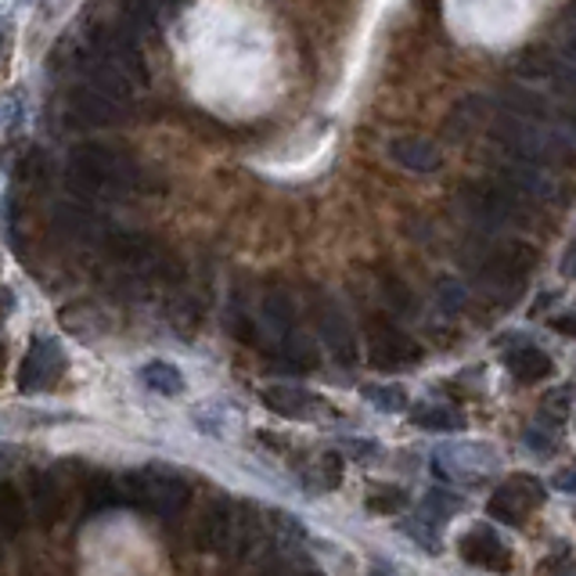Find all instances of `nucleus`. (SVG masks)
<instances>
[{"mask_svg": "<svg viewBox=\"0 0 576 576\" xmlns=\"http://www.w3.org/2000/svg\"><path fill=\"white\" fill-rule=\"evenodd\" d=\"M407 508V490L397 483H375L368 490V512L375 515H397Z\"/></svg>", "mask_w": 576, "mask_h": 576, "instance_id": "obj_24", "label": "nucleus"}, {"mask_svg": "<svg viewBox=\"0 0 576 576\" xmlns=\"http://www.w3.org/2000/svg\"><path fill=\"white\" fill-rule=\"evenodd\" d=\"M141 383L151 393H162V397H180V393H185V375H180L173 364H166V360L145 364V368H141Z\"/></svg>", "mask_w": 576, "mask_h": 576, "instance_id": "obj_21", "label": "nucleus"}, {"mask_svg": "<svg viewBox=\"0 0 576 576\" xmlns=\"http://www.w3.org/2000/svg\"><path fill=\"white\" fill-rule=\"evenodd\" d=\"M264 321L270 325V331H278L281 339L296 331V299L288 288H270L264 296Z\"/></svg>", "mask_w": 576, "mask_h": 576, "instance_id": "obj_19", "label": "nucleus"}, {"mask_svg": "<svg viewBox=\"0 0 576 576\" xmlns=\"http://www.w3.org/2000/svg\"><path fill=\"white\" fill-rule=\"evenodd\" d=\"M576 252V249H573ZM566 275H576V256H573V260H566Z\"/></svg>", "mask_w": 576, "mask_h": 576, "instance_id": "obj_36", "label": "nucleus"}, {"mask_svg": "<svg viewBox=\"0 0 576 576\" xmlns=\"http://www.w3.org/2000/svg\"><path fill=\"white\" fill-rule=\"evenodd\" d=\"M66 350L58 346V339L40 336L33 339V346L26 350L22 357V368H19V389L22 393H40V389H51L58 378L66 375Z\"/></svg>", "mask_w": 576, "mask_h": 576, "instance_id": "obj_10", "label": "nucleus"}, {"mask_svg": "<svg viewBox=\"0 0 576 576\" xmlns=\"http://www.w3.org/2000/svg\"><path fill=\"white\" fill-rule=\"evenodd\" d=\"M389 159L404 166V170L411 173H433L439 170V162H444V156H439V148L426 138H397L389 141Z\"/></svg>", "mask_w": 576, "mask_h": 576, "instance_id": "obj_16", "label": "nucleus"}, {"mask_svg": "<svg viewBox=\"0 0 576 576\" xmlns=\"http://www.w3.org/2000/svg\"><path fill=\"white\" fill-rule=\"evenodd\" d=\"M371 576H383V573H371Z\"/></svg>", "mask_w": 576, "mask_h": 576, "instance_id": "obj_39", "label": "nucleus"}, {"mask_svg": "<svg viewBox=\"0 0 576 576\" xmlns=\"http://www.w3.org/2000/svg\"><path fill=\"white\" fill-rule=\"evenodd\" d=\"M508 364V371L515 383H523V386H534V383H544L552 371H555V360L540 350V346L534 342H523V346H515V350L505 357Z\"/></svg>", "mask_w": 576, "mask_h": 576, "instance_id": "obj_17", "label": "nucleus"}, {"mask_svg": "<svg viewBox=\"0 0 576 576\" xmlns=\"http://www.w3.org/2000/svg\"><path fill=\"white\" fill-rule=\"evenodd\" d=\"M548 490H544V483L534 479V476H508L501 487L490 494L487 501V515L494 523H508V526H523L529 515H534Z\"/></svg>", "mask_w": 576, "mask_h": 576, "instance_id": "obj_7", "label": "nucleus"}, {"mask_svg": "<svg viewBox=\"0 0 576 576\" xmlns=\"http://www.w3.org/2000/svg\"><path fill=\"white\" fill-rule=\"evenodd\" d=\"M264 404L270 407L275 415L281 418H296V421H310L317 415H328V404L314 393L299 389V386H267L264 393Z\"/></svg>", "mask_w": 576, "mask_h": 576, "instance_id": "obj_14", "label": "nucleus"}, {"mask_svg": "<svg viewBox=\"0 0 576 576\" xmlns=\"http://www.w3.org/2000/svg\"><path fill=\"white\" fill-rule=\"evenodd\" d=\"M360 397L368 404H375L378 411H386V415H400L407 407V393L400 386H364Z\"/></svg>", "mask_w": 576, "mask_h": 576, "instance_id": "obj_26", "label": "nucleus"}, {"mask_svg": "<svg viewBox=\"0 0 576 576\" xmlns=\"http://www.w3.org/2000/svg\"><path fill=\"white\" fill-rule=\"evenodd\" d=\"M461 213L473 220L483 235H501L508 227H526L534 220V202L505 188L501 180H476L461 188Z\"/></svg>", "mask_w": 576, "mask_h": 576, "instance_id": "obj_3", "label": "nucleus"}, {"mask_svg": "<svg viewBox=\"0 0 576 576\" xmlns=\"http://www.w3.org/2000/svg\"><path fill=\"white\" fill-rule=\"evenodd\" d=\"M494 180H501L505 188H512L515 195H523L526 202H552V206H563L573 199V188L566 185L563 177L548 166H537V162H508L501 170L494 173Z\"/></svg>", "mask_w": 576, "mask_h": 576, "instance_id": "obj_6", "label": "nucleus"}, {"mask_svg": "<svg viewBox=\"0 0 576 576\" xmlns=\"http://www.w3.org/2000/svg\"><path fill=\"white\" fill-rule=\"evenodd\" d=\"M368 357L383 371H404L421 360V346L386 317H375L368 325Z\"/></svg>", "mask_w": 576, "mask_h": 576, "instance_id": "obj_8", "label": "nucleus"}, {"mask_svg": "<svg viewBox=\"0 0 576 576\" xmlns=\"http://www.w3.org/2000/svg\"><path fill=\"white\" fill-rule=\"evenodd\" d=\"M386 296H389V302H393V307H397V314H404V307H407V310L415 307V299H411V288H407L404 281H397V278H389V281H386Z\"/></svg>", "mask_w": 576, "mask_h": 576, "instance_id": "obj_31", "label": "nucleus"}, {"mask_svg": "<svg viewBox=\"0 0 576 576\" xmlns=\"http://www.w3.org/2000/svg\"><path fill=\"white\" fill-rule=\"evenodd\" d=\"M501 458H497V450L483 447V444H447L436 450L433 458V468L447 483H461V487H479V483H487Z\"/></svg>", "mask_w": 576, "mask_h": 576, "instance_id": "obj_5", "label": "nucleus"}, {"mask_svg": "<svg viewBox=\"0 0 576 576\" xmlns=\"http://www.w3.org/2000/svg\"><path fill=\"white\" fill-rule=\"evenodd\" d=\"M119 494H123V505L151 512L159 519H177L191 501L188 479L166 465H145L138 473L119 476Z\"/></svg>", "mask_w": 576, "mask_h": 576, "instance_id": "obj_4", "label": "nucleus"}, {"mask_svg": "<svg viewBox=\"0 0 576 576\" xmlns=\"http://www.w3.org/2000/svg\"><path fill=\"white\" fill-rule=\"evenodd\" d=\"M317 331H321V342L331 350L339 364H354L357 360V336L350 321H346V314L336 307V302H325L321 310H317Z\"/></svg>", "mask_w": 576, "mask_h": 576, "instance_id": "obj_15", "label": "nucleus"}, {"mask_svg": "<svg viewBox=\"0 0 576 576\" xmlns=\"http://www.w3.org/2000/svg\"><path fill=\"white\" fill-rule=\"evenodd\" d=\"M433 523H439V519H433L429 512H421V515H411V519H404L400 529H404V534L411 537V540H418L429 555H439V548H444V540H439V529H436Z\"/></svg>", "mask_w": 576, "mask_h": 576, "instance_id": "obj_25", "label": "nucleus"}, {"mask_svg": "<svg viewBox=\"0 0 576 576\" xmlns=\"http://www.w3.org/2000/svg\"><path fill=\"white\" fill-rule=\"evenodd\" d=\"M235 523H238V505L231 501H213L199 519V529H195V544L199 552L206 555H227L231 548V537H235Z\"/></svg>", "mask_w": 576, "mask_h": 576, "instance_id": "obj_13", "label": "nucleus"}, {"mask_svg": "<svg viewBox=\"0 0 576 576\" xmlns=\"http://www.w3.org/2000/svg\"><path fill=\"white\" fill-rule=\"evenodd\" d=\"M555 331H563V336L576 339V310H566V314H555L552 321H548Z\"/></svg>", "mask_w": 576, "mask_h": 576, "instance_id": "obj_33", "label": "nucleus"}, {"mask_svg": "<svg viewBox=\"0 0 576 576\" xmlns=\"http://www.w3.org/2000/svg\"><path fill=\"white\" fill-rule=\"evenodd\" d=\"M563 62L576 69V22L566 29V40H563Z\"/></svg>", "mask_w": 576, "mask_h": 576, "instance_id": "obj_34", "label": "nucleus"}, {"mask_svg": "<svg viewBox=\"0 0 576 576\" xmlns=\"http://www.w3.org/2000/svg\"><path fill=\"white\" fill-rule=\"evenodd\" d=\"M151 4H159V8H162V4H166V0H151Z\"/></svg>", "mask_w": 576, "mask_h": 576, "instance_id": "obj_38", "label": "nucleus"}, {"mask_svg": "<svg viewBox=\"0 0 576 576\" xmlns=\"http://www.w3.org/2000/svg\"><path fill=\"white\" fill-rule=\"evenodd\" d=\"M66 185L76 199H127L130 191L141 188L138 162L127 159L123 151L105 145H76L66 162Z\"/></svg>", "mask_w": 576, "mask_h": 576, "instance_id": "obj_1", "label": "nucleus"}, {"mask_svg": "<svg viewBox=\"0 0 576 576\" xmlns=\"http://www.w3.org/2000/svg\"><path fill=\"white\" fill-rule=\"evenodd\" d=\"M436 299H439V307H444L447 314H458V310H465V302H468V288L458 278H439Z\"/></svg>", "mask_w": 576, "mask_h": 576, "instance_id": "obj_28", "label": "nucleus"}, {"mask_svg": "<svg viewBox=\"0 0 576 576\" xmlns=\"http://www.w3.org/2000/svg\"><path fill=\"white\" fill-rule=\"evenodd\" d=\"M26 576H48V573H40V569H26Z\"/></svg>", "mask_w": 576, "mask_h": 576, "instance_id": "obj_37", "label": "nucleus"}, {"mask_svg": "<svg viewBox=\"0 0 576 576\" xmlns=\"http://www.w3.org/2000/svg\"><path fill=\"white\" fill-rule=\"evenodd\" d=\"M537 264L534 246L526 241H479V246L468 252V270L476 275V281L494 296H515L529 278V270Z\"/></svg>", "mask_w": 576, "mask_h": 576, "instance_id": "obj_2", "label": "nucleus"}, {"mask_svg": "<svg viewBox=\"0 0 576 576\" xmlns=\"http://www.w3.org/2000/svg\"><path fill=\"white\" fill-rule=\"evenodd\" d=\"M544 576H576V563H569V558H558V563H552L548 569H544Z\"/></svg>", "mask_w": 576, "mask_h": 576, "instance_id": "obj_35", "label": "nucleus"}, {"mask_svg": "<svg viewBox=\"0 0 576 576\" xmlns=\"http://www.w3.org/2000/svg\"><path fill=\"white\" fill-rule=\"evenodd\" d=\"M487 98H465L458 109H454V116L447 119V133L450 138H465V133H473L483 119H487Z\"/></svg>", "mask_w": 576, "mask_h": 576, "instance_id": "obj_23", "label": "nucleus"}, {"mask_svg": "<svg viewBox=\"0 0 576 576\" xmlns=\"http://www.w3.org/2000/svg\"><path fill=\"white\" fill-rule=\"evenodd\" d=\"M69 112L80 127H119L130 119V101L95 83H80L69 95Z\"/></svg>", "mask_w": 576, "mask_h": 576, "instance_id": "obj_9", "label": "nucleus"}, {"mask_svg": "<svg viewBox=\"0 0 576 576\" xmlns=\"http://www.w3.org/2000/svg\"><path fill=\"white\" fill-rule=\"evenodd\" d=\"M14 180H19V185L29 188V191H37L43 180H48V159H43L40 148L26 151L22 162H19V170H14Z\"/></svg>", "mask_w": 576, "mask_h": 576, "instance_id": "obj_27", "label": "nucleus"}, {"mask_svg": "<svg viewBox=\"0 0 576 576\" xmlns=\"http://www.w3.org/2000/svg\"><path fill=\"white\" fill-rule=\"evenodd\" d=\"M0 523H4V540H14L26 526V508H22L19 490H14V483L0 487Z\"/></svg>", "mask_w": 576, "mask_h": 576, "instance_id": "obj_22", "label": "nucleus"}, {"mask_svg": "<svg viewBox=\"0 0 576 576\" xmlns=\"http://www.w3.org/2000/svg\"><path fill=\"white\" fill-rule=\"evenodd\" d=\"M461 505H465V497H461V494H450V490H429V497H426V505H421V512H429L433 519H444V515L458 512Z\"/></svg>", "mask_w": 576, "mask_h": 576, "instance_id": "obj_29", "label": "nucleus"}, {"mask_svg": "<svg viewBox=\"0 0 576 576\" xmlns=\"http://www.w3.org/2000/svg\"><path fill=\"white\" fill-rule=\"evenodd\" d=\"M314 479H317V487H325V490L339 487V479H342V458L339 454H325V458L317 461Z\"/></svg>", "mask_w": 576, "mask_h": 576, "instance_id": "obj_30", "label": "nucleus"}, {"mask_svg": "<svg viewBox=\"0 0 576 576\" xmlns=\"http://www.w3.org/2000/svg\"><path fill=\"white\" fill-rule=\"evenodd\" d=\"M411 421L426 433H458V429H465V415L454 411V407H444V404H418L411 411Z\"/></svg>", "mask_w": 576, "mask_h": 576, "instance_id": "obj_20", "label": "nucleus"}, {"mask_svg": "<svg viewBox=\"0 0 576 576\" xmlns=\"http://www.w3.org/2000/svg\"><path fill=\"white\" fill-rule=\"evenodd\" d=\"M54 227L58 235H66L76 246H105V238L112 235V227L105 224L98 213H90L83 202H66L54 209Z\"/></svg>", "mask_w": 576, "mask_h": 576, "instance_id": "obj_12", "label": "nucleus"}, {"mask_svg": "<svg viewBox=\"0 0 576 576\" xmlns=\"http://www.w3.org/2000/svg\"><path fill=\"white\" fill-rule=\"evenodd\" d=\"M458 555L465 558L468 566L490 569V573H508L512 569V548L497 537V529L479 523L458 540Z\"/></svg>", "mask_w": 576, "mask_h": 576, "instance_id": "obj_11", "label": "nucleus"}, {"mask_svg": "<svg viewBox=\"0 0 576 576\" xmlns=\"http://www.w3.org/2000/svg\"><path fill=\"white\" fill-rule=\"evenodd\" d=\"M33 515L40 526H54V519L62 515V483L54 473H37L33 476Z\"/></svg>", "mask_w": 576, "mask_h": 576, "instance_id": "obj_18", "label": "nucleus"}, {"mask_svg": "<svg viewBox=\"0 0 576 576\" xmlns=\"http://www.w3.org/2000/svg\"><path fill=\"white\" fill-rule=\"evenodd\" d=\"M552 487H555L558 494H569V497H576V465L563 468V473H558V476L552 479Z\"/></svg>", "mask_w": 576, "mask_h": 576, "instance_id": "obj_32", "label": "nucleus"}]
</instances>
